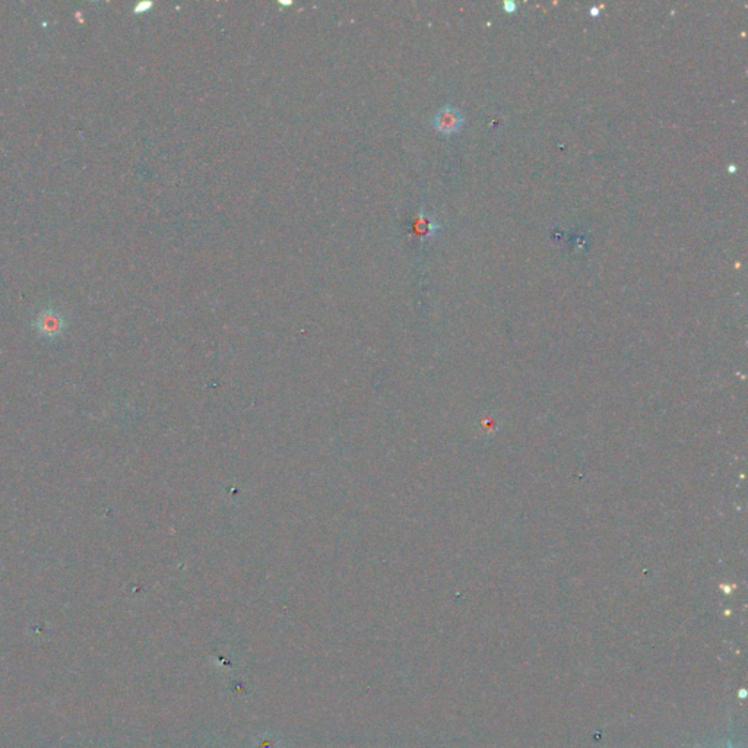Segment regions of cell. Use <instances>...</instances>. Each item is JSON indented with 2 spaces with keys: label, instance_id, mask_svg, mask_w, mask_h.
<instances>
[{
  "label": "cell",
  "instance_id": "obj_4",
  "mask_svg": "<svg viewBox=\"0 0 748 748\" xmlns=\"http://www.w3.org/2000/svg\"><path fill=\"white\" fill-rule=\"evenodd\" d=\"M728 748H732V747H731V745H729V747H728Z\"/></svg>",
  "mask_w": 748,
  "mask_h": 748
},
{
  "label": "cell",
  "instance_id": "obj_1",
  "mask_svg": "<svg viewBox=\"0 0 748 748\" xmlns=\"http://www.w3.org/2000/svg\"><path fill=\"white\" fill-rule=\"evenodd\" d=\"M463 124V116L462 113L455 108L446 106L435 113L433 117V126L437 132L443 135H451L458 132Z\"/></svg>",
  "mask_w": 748,
  "mask_h": 748
},
{
  "label": "cell",
  "instance_id": "obj_3",
  "mask_svg": "<svg viewBox=\"0 0 748 748\" xmlns=\"http://www.w3.org/2000/svg\"><path fill=\"white\" fill-rule=\"evenodd\" d=\"M503 6H504L506 12H515V10H516V5L512 3V2H507V3H504Z\"/></svg>",
  "mask_w": 748,
  "mask_h": 748
},
{
  "label": "cell",
  "instance_id": "obj_2",
  "mask_svg": "<svg viewBox=\"0 0 748 748\" xmlns=\"http://www.w3.org/2000/svg\"><path fill=\"white\" fill-rule=\"evenodd\" d=\"M65 323L62 317L56 313H44L37 320V328L44 336L53 338L62 333Z\"/></svg>",
  "mask_w": 748,
  "mask_h": 748
}]
</instances>
